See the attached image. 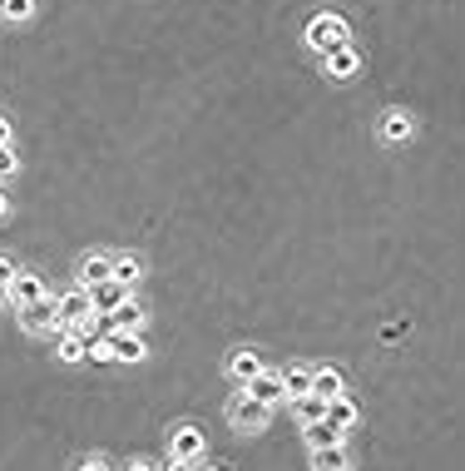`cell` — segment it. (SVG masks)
Masks as SVG:
<instances>
[{
	"mask_svg": "<svg viewBox=\"0 0 465 471\" xmlns=\"http://www.w3.org/2000/svg\"><path fill=\"white\" fill-rule=\"evenodd\" d=\"M307 45L317 55H332V50H342V45H351V30L342 15H317V21L307 25Z\"/></svg>",
	"mask_w": 465,
	"mask_h": 471,
	"instance_id": "obj_1",
	"label": "cell"
},
{
	"mask_svg": "<svg viewBox=\"0 0 465 471\" xmlns=\"http://www.w3.org/2000/svg\"><path fill=\"white\" fill-rule=\"evenodd\" d=\"M267 417H273V407H267V402H258V397H248V392H238L228 402V422H232V427H243V432L267 427Z\"/></svg>",
	"mask_w": 465,
	"mask_h": 471,
	"instance_id": "obj_2",
	"label": "cell"
},
{
	"mask_svg": "<svg viewBox=\"0 0 465 471\" xmlns=\"http://www.w3.org/2000/svg\"><path fill=\"white\" fill-rule=\"evenodd\" d=\"M99 347L109 353V363H139V357L148 353L139 332H114V328H109V332H99Z\"/></svg>",
	"mask_w": 465,
	"mask_h": 471,
	"instance_id": "obj_3",
	"label": "cell"
},
{
	"mask_svg": "<svg viewBox=\"0 0 465 471\" xmlns=\"http://www.w3.org/2000/svg\"><path fill=\"white\" fill-rule=\"evenodd\" d=\"M85 318H95L89 288H74V293H64V298H55V322H60V328H80Z\"/></svg>",
	"mask_w": 465,
	"mask_h": 471,
	"instance_id": "obj_4",
	"label": "cell"
},
{
	"mask_svg": "<svg viewBox=\"0 0 465 471\" xmlns=\"http://www.w3.org/2000/svg\"><path fill=\"white\" fill-rule=\"evenodd\" d=\"M203 447H208V437H203V432L193 427V422H183V427L169 437V457H173V461H199V457H203Z\"/></svg>",
	"mask_w": 465,
	"mask_h": 471,
	"instance_id": "obj_5",
	"label": "cell"
},
{
	"mask_svg": "<svg viewBox=\"0 0 465 471\" xmlns=\"http://www.w3.org/2000/svg\"><path fill=\"white\" fill-rule=\"evenodd\" d=\"M109 328H114V332H144V308H139L134 298H124L114 313L99 318V332H109Z\"/></svg>",
	"mask_w": 465,
	"mask_h": 471,
	"instance_id": "obj_6",
	"label": "cell"
},
{
	"mask_svg": "<svg viewBox=\"0 0 465 471\" xmlns=\"http://www.w3.org/2000/svg\"><path fill=\"white\" fill-rule=\"evenodd\" d=\"M243 392H248V397H258V402H267V407L287 397V392H283V373H267V367H263L258 377H248V382H243Z\"/></svg>",
	"mask_w": 465,
	"mask_h": 471,
	"instance_id": "obj_7",
	"label": "cell"
},
{
	"mask_svg": "<svg viewBox=\"0 0 465 471\" xmlns=\"http://www.w3.org/2000/svg\"><path fill=\"white\" fill-rule=\"evenodd\" d=\"M21 322L30 332H55L60 322H55V298H35V303H25L21 308Z\"/></svg>",
	"mask_w": 465,
	"mask_h": 471,
	"instance_id": "obj_8",
	"label": "cell"
},
{
	"mask_svg": "<svg viewBox=\"0 0 465 471\" xmlns=\"http://www.w3.org/2000/svg\"><path fill=\"white\" fill-rule=\"evenodd\" d=\"M416 134V119L406 115V109H386L381 115V140H392V144H406Z\"/></svg>",
	"mask_w": 465,
	"mask_h": 471,
	"instance_id": "obj_9",
	"label": "cell"
},
{
	"mask_svg": "<svg viewBox=\"0 0 465 471\" xmlns=\"http://www.w3.org/2000/svg\"><path fill=\"white\" fill-rule=\"evenodd\" d=\"M5 293H11V303H15V308H25V303L45 298V278H40V273H15V278H11V288H5Z\"/></svg>",
	"mask_w": 465,
	"mask_h": 471,
	"instance_id": "obj_10",
	"label": "cell"
},
{
	"mask_svg": "<svg viewBox=\"0 0 465 471\" xmlns=\"http://www.w3.org/2000/svg\"><path fill=\"white\" fill-rule=\"evenodd\" d=\"M327 60V80H351L361 70V55L351 50V45H342V50H332V55H322Z\"/></svg>",
	"mask_w": 465,
	"mask_h": 471,
	"instance_id": "obj_11",
	"label": "cell"
},
{
	"mask_svg": "<svg viewBox=\"0 0 465 471\" xmlns=\"http://www.w3.org/2000/svg\"><path fill=\"white\" fill-rule=\"evenodd\" d=\"M124 298H129V288H124V283H114V278H109V283H95V288H89V303H95L99 318H105V313H114Z\"/></svg>",
	"mask_w": 465,
	"mask_h": 471,
	"instance_id": "obj_12",
	"label": "cell"
},
{
	"mask_svg": "<svg viewBox=\"0 0 465 471\" xmlns=\"http://www.w3.org/2000/svg\"><path fill=\"white\" fill-rule=\"evenodd\" d=\"M347 467H351L347 441H332V447H317V451H312V471H347Z\"/></svg>",
	"mask_w": 465,
	"mask_h": 471,
	"instance_id": "obj_13",
	"label": "cell"
},
{
	"mask_svg": "<svg viewBox=\"0 0 465 471\" xmlns=\"http://www.w3.org/2000/svg\"><path fill=\"white\" fill-rule=\"evenodd\" d=\"M80 278H85V288H95V283H109V278H114V258L89 253L85 263H80Z\"/></svg>",
	"mask_w": 465,
	"mask_h": 471,
	"instance_id": "obj_14",
	"label": "cell"
},
{
	"mask_svg": "<svg viewBox=\"0 0 465 471\" xmlns=\"http://www.w3.org/2000/svg\"><path fill=\"white\" fill-rule=\"evenodd\" d=\"M302 437H307V447L317 451V447H332V441H342V432L332 427L327 417H317V422H302Z\"/></svg>",
	"mask_w": 465,
	"mask_h": 471,
	"instance_id": "obj_15",
	"label": "cell"
},
{
	"mask_svg": "<svg viewBox=\"0 0 465 471\" xmlns=\"http://www.w3.org/2000/svg\"><path fill=\"white\" fill-rule=\"evenodd\" d=\"M327 422H332V427H337V432H347L351 427V422H357V402H351V397H327Z\"/></svg>",
	"mask_w": 465,
	"mask_h": 471,
	"instance_id": "obj_16",
	"label": "cell"
},
{
	"mask_svg": "<svg viewBox=\"0 0 465 471\" xmlns=\"http://www.w3.org/2000/svg\"><path fill=\"white\" fill-rule=\"evenodd\" d=\"M228 367H232V377H238V382H248V377H258V373H263V357H258V353H248V347H238V353L228 357Z\"/></svg>",
	"mask_w": 465,
	"mask_h": 471,
	"instance_id": "obj_17",
	"label": "cell"
},
{
	"mask_svg": "<svg viewBox=\"0 0 465 471\" xmlns=\"http://www.w3.org/2000/svg\"><path fill=\"white\" fill-rule=\"evenodd\" d=\"M337 392H342L337 367H312V397H337Z\"/></svg>",
	"mask_w": 465,
	"mask_h": 471,
	"instance_id": "obj_18",
	"label": "cell"
},
{
	"mask_svg": "<svg viewBox=\"0 0 465 471\" xmlns=\"http://www.w3.org/2000/svg\"><path fill=\"white\" fill-rule=\"evenodd\" d=\"M85 357H89V343H85L74 328H64V338H60V363H85Z\"/></svg>",
	"mask_w": 465,
	"mask_h": 471,
	"instance_id": "obj_19",
	"label": "cell"
},
{
	"mask_svg": "<svg viewBox=\"0 0 465 471\" xmlns=\"http://www.w3.org/2000/svg\"><path fill=\"white\" fill-rule=\"evenodd\" d=\"M283 392L287 397H307L312 392V367H287L283 373Z\"/></svg>",
	"mask_w": 465,
	"mask_h": 471,
	"instance_id": "obj_20",
	"label": "cell"
},
{
	"mask_svg": "<svg viewBox=\"0 0 465 471\" xmlns=\"http://www.w3.org/2000/svg\"><path fill=\"white\" fill-rule=\"evenodd\" d=\"M144 278V263H139L134 253H124V258H114V283H124V288H134V283Z\"/></svg>",
	"mask_w": 465,
	"mask_h": 471,
	"instance_id": "obj_21",
	"label": "cell"
},
{
	"mask_svg": "<svg viewBox=\"0 0 465 471\" xmlns=\"http://www.w3.org/2000/svg\"><path fill=\"white\" fill-rule=\"evenodd\" d=\"M297 402V422H317V417H327V397H292Z\"/></svg>",
	"mask_w": 465,
	"mask_h": 471,
	"instance_id": "obj_22",
	"label": "cell"
},
{
	"mask_svg": "<svg viewBox=\"0 0 465 471\" xmlns=\"http://www.w3.org/2000/svg\"><path fill=\"white\" fill-rule=\"evenodd\" d=\"M35 0H0V21H30Z\"/></svg>",
	"mask_w": 465,
	"mask_h": 471,
	"instance_id": "obj_23",
	"label": "cell"
},
{
	"mask_svg": "<svg viewBox=\"0 0 465 471\" xmlns=\"http://www.w3.org/2000/svg\"><path fill=\"white\" fill-rule=\"evenodd\" d=\"M15 174V150L11 144H0V179H11Z\"/></svg>",
	"mask_w": 465,
	"mask_h": 471,
	"instance_id": "obj_24",
	"label": "cell"
},
{
	"mask_svg": "<svg viewBox=\"0 0 465 471\" xmlns=\"http://www.w3.org/2000/svg\"><path fill=\"white\" fill-rule=\"evenodd\" d=\"M74 471H114V467H109L105 457H85V461H80V467H74Z\"/></svg>",
	"mask_w": 465,
	"mask_h": 471,
	"instance_id": "obj_25",
	"label": "cell"
},
{
	"mask_svg": "<svg viewBox=\"0 0 465 471\" xmlns=\"http://www.w3.org/2000/svg\"><path fill=\"white\" fill-rule=\"evenodd\" d=\"M15 273H21V268H15L11 258H0V288H11V278H15Z\"/></svg>",
	"mask_w": 465,
	"mask_h": 471,
	"instance_id": "obj_26",
	"label": "cell"
},
{
	"mask_svg": "<svg viewBox=\"0 0 465 471\" xmlns=\"http://www.w3.org/2000/svg\"><path fill=\"white\" fill-rule=\"evenodd\" d=\"M159 471H193V461H173V457H169V461H164Z\"/></svg>",
	"mask_w": 465,
	"mask_h": 471,
	"instance_id": "obj_27",
	"label": "cell"
},
{
	"mask_svg": "<svg viewBox=\"0 0 465 471\" xmlns=\"http://www.w3.org/2000/svg\"><path fill=\"white\" fill-rule=\"evenodd\" d=\"M0 144H11V119H0Z\"/></svg>",
	"mask_w": 465,
	"mask_h": 471,
	"instance_id": "obj_28",
	"label": "cell"
},
{
	"mask_svg": "<svg viewBox=\"0 0 465 471\" xmlns=\"http://www.w3.org/2000/svg\"><path fill=\"white\" fill-rule=\"evenodd\" d=\"M129 471H159V467H148V461H129Z\"/></svg>",
	"mask_w": 465,
	"mask_h": 471,
	"instance_id": "obj_29",
	"label": "cell"
},
{
	"mask_svg": "<svg viewBox=\"0 0 465 471\" xmlns=\"http://www.w3.org/2000/svg\"><path fill=\"white\" fill-rule=\"evenodd\" d=\"M5 209H11V199H5V189H0V218H5Z\"/></svg>",
	"mask_w": 465,
	"mask_h": 471,
	"instance_id": "obj_30",
	"label": "cell"
},
{
	"mask_svg": "<svg viewBox=\"0 0 465 471\" xmlns=\"http://www.w3.org/2000/svg\"><path fill=\"white\" fill-rule=\"evenodd\" d=\"M5 308H11V293H5V288H0V313H5Z\"/></svg>",
	"mask_w": 465,
	"mask_h": 471,
	"instance_id": "obj_31",
	"label": "cell"
},
{
	"mask_svg": "<svg viewBox=\"0 0 465 471\" xmlns=\"http://www.w3.org/2000/svg\"><path fill=\"white\" fill-rule=\"evenodd\" d=\"M208 471H218V467H208Z\"/></svg>",
	"mask_w": 465,
	"mask_h": 471,
	"instance_id": "obj_32",
	"label": "cell"
}]
</instances>
